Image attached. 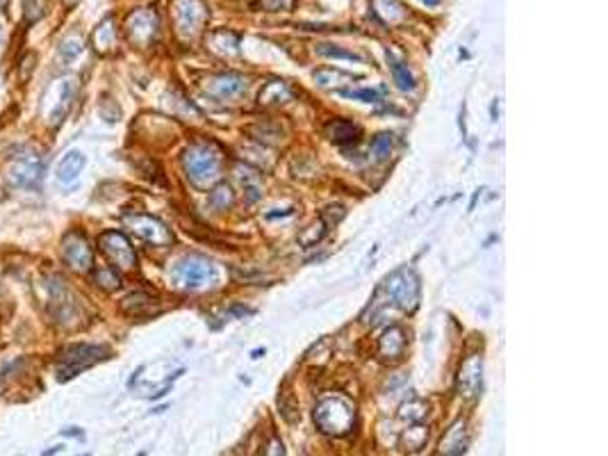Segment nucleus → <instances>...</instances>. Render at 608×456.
<instances>
[{
	"mask_svg": "<svg viewBox=\"0 0 608 456\" xmlns=\"http://www.w3.org/2000/svg\"><path fill=\"white\" fill-rule=\"evenodd\" d=\"M221 165H224V158L212 142H196L182 156L187 178L198 190H207L221 178Z\"/></svg>",
	"mask_w": 608,
	"mask_h": 456,
	"instance_id": "1",
	"label": "nucleus"
},
{
	"mask_svg": "<svg viewBox=\"0 0 608 456\" xmlns=\"http://www.w3.org/2000/svg\"><path fill=\"white\" fill-rule=\"evenodd\" d=\"M314 425L329 436H346L356 425V408L342 397H326L314 406Z\"/></svg>",
	"mask_w": 608,
	"mask_h": 456,
	"instance_id": "2",
	"label": "nucleus"
},
{
	"mask_svg": "<svg viewBox=\"0 0 608 456\" xmlns=\"http://www.w3.org/2000/svg\"><path fill=\"white\" fill-rule=\"evenodd\" d=\"M173 283L182 290H203L217 283V267L203 255H185L173 267Z\"/></svg>",
	"mask_w": 608,
	"mask_h": 456,
	"instance_id": "3",
	"label": "nucleus"
},
{
	"mask_svg": "<svg viewBox=\"0 0 608 456\" xmlns=\"http://www.w3.org/2000/svg\"><path fill=\"white\" fill-rule=\"evenodd\" d=\"M171 16L178 37L194 39L203 32L210 11L203 0H171Z\"/></svg>",
	"mask_w": 608,
	"mask_h": 456,
	"instance_id": "4",
	"label": "nucleus"
},
{
	"mask_svg": "<svg viewBox=\"0 0 608 456\" xmlns=\"http://www.w3.org/2000/svg\"><path fill=\"white\" fill-rule=\"evenodd\" d=\"M385 295L392 299L401 310H415L419 303V276L411 267H401V270L392 272L385 278Z\"/></svg>",
	"mask_w": 608,
	"mask_h": 456,
	"instance_id": "5",
	"label": "nucleus"
},
{
	"mask_svg": "<svg viewBox=\"0 0 608 456\" xmlns=\"http://www.w3.org/2000/svg\"><path fill=\"white\" fill-rule=\"evenodd\" d=\"M108 356V349L96 347V345H71L60 352V360H57V374L60 379L66 381L80 374L83 370L96 365L98 360Z\"/></svg>",
	"mask_w": 608,
	"mask_h": 456,
	"instance_id": "6",
	"label": "nucleus"
},
{
	"mask_svg": "<svg viewBox=\"0 0 608 456\" xmlns=\"http://www.w3.org/2000/svg\"><path fill=\"white\" fill-rule=\"evenodd\" d=\"M7 178L14 187H26V190H34L39 187L43 178V160L34 151H21L9 162Z\"/></svg>",
	"mask_w": 608,
	"mask_h": 456,
	"instance_id": "7",
	"label": "nucleus"
},
{
	"mask_svg": "<svg viewBox=\"0 0 608 456\" xmlns=\"http://www.w3.org/2000/svg\"><path fill=\"white\" fill-rule=\"evenodd\" d=\"M160 32V21L153 9H135L125 19V37L137 49H148Z\"/></svg>",
	"mask_w": 608,
	"mask_h": 456,
	"instance_id": "8",
	"label": "nucleus"
},
{
	"mask_svg": "<svg viewBox=\"0 0 608 456\" xmlns=\"http://www.w3.org/2000/svg\"><path fill=\"white\" fill-rule=\"evenodd\" d=\"M125 226L130 228L137 238H142L148 244H155V247H169L173 242L171 230L162 224L160 219L150 217V215H125Z\"/></svg>",
	"mask_w": 608,
	"mask_h": 456,
	"instance_id": "9",
	"label": "nucleus"
},
{
	"mask_svg": "<svg viewBox=\"0 0 608 456\" xmlns=\"http://www.w3.org/2000/svg\"><path fill=\"white\" fill-rule=\"evenodd\" d=\"M98 244H101V251L108 255L119 270H135L137 253H135L133 244L128 242V238L123 235V233H119V230L103 233Z\"/></svg>",
	"mask_w": 608,
	"mask_h": 456,
	"instance_id": "10",
	"label": "nucleus"
},
{
	"mask_svg": "<svg viewBox=\"0 0 608 456\" xmlns=\"http://www.w3.org/2000/svg\"><path fill=\"white\" fill-rule=\"evenodd\" d=\"M62 255L64 263L76 272H89L93 265V249L80 230L66 233V238L62 242Z\"/></svg>",
	"mask_w": 608,
	"mask_h": 456,
	"instance_id": "11",
	"label": "nucleus"
},
{
	"mask_svg": "<svg viewBox=\"0 0 608 456\" xmlns=\"http://www.w3.org/2000/svg\"><path fill=\"white\" fill-rule=\"evenodd\" d=\"M46 93L55 96V101L43 98L46 119H48L51 126H60L64 121L68 108H71V101H73V80H60V83H55Z\"/></svg>",
	"mask_w": 608,
	"mask_h": 456,
	"instance_id": "12",
	"label": "nucleus"
},
{
	"mask_svg": "<svg viewBox=\"0 0 608 456\" xmlns=\"http://www.w3.org/2000/svg\"><path fill=\"white\" fill-rule=\"evenodd\" d=\"M481 381H483V360L481 356L472 354L470 358H465V363L460 368L458 395L465 397V400H474L478 390H481Z\"/></svg>",
	"mask_w": 608,
	"mask_h": 456,
	"instance_id": "13",
	"label": "nucleus"
},
{
	"mask_svg": "<svg viewBox=\"0 0 608 456\" xmlns=\"http://www.w3.org/2000/svg\"><path fill=\"white\" fill-rule=\"evenodd\" d=\"M205 89L210 96H215L219 101H230L247 91V78L239 74H221V76L210 78Z\"/></svg>",
	"mask_w": 608,
	"mask_h": 456,
	"instance_id": "14",
	"label": "nucleus"
},
{
	"mask_svg": "<svg viewBox=\"0 0 608 456\" xmlns=\"http://www.w3.org/2000/svg\"><path fill=\"white\" fill-rule=\"evenodd\" d=\"M406 349V333L399 326L388 329L378 340V356L383 360H399Z\"/></svg>",
	"mask_w": 608,
	"mask_h": 456,
	"instance_id": "15",
	"label": "nucleus"
},
{
	"mask_svg": "<svg viewBox=\"0 0 608 456\" xmlns=\"http://www.w3.org/2000/svg\"><path fill=\"white\" fill-rule=\"evenodd\" d=\"M467 447V425L463 420L453 422L447 434H444L442 442H440V454L442 456H460Z\"/></svg>",
	"mask_w": 608,
	"mask_h": 456,
	"instance_id": "16",
	"label": "nucleus"
},
{
	"mask_svg": "<svg viewBox=\"0 0 608 456\" xmlns=\"http://www.w3.org/2000/svg\"><path fill=\"white\" fill-rule=\"evenodd\" d=\"M91 46L98 55H108L116 49V28H114V19L108 16L98 23V28L91 34Z\"/></svg>",
	"mask_w": 608,
	"mask_h": 456,
	"instance_id": "17",
	"label": "nucleus"
},
{
	"mask_svg": "<svg viewBox=\"0 0 608 456\" xmlns=\"http://www.w3.org/2000/svg\"><path fill=\"white\" fill-rule=\"evenodd\" d=\"M85 156L80 153V151H68V153L60 160V165H57V181L60 183H64V185H68V183H73L80 173H83V169H85Z\"/></svg>",
	"mask_w": 608,
	"mask_h": 456,
	"instance_id": "18",
	"label": "nucleus"
},
{
	"mask_svg": "<svg viewBox=\"0 0 608 456\" xmlns=\"http://www.w3.org/2000/svg\"><path fill=\"white\" fill-rule=\"evenodd\" d=\"M292 98H294V91H292V87L283 83V80H272V83H267L260 89V105H264V108L283 105Z\"/></svg>",
	"mask_w": 608,
	"mask_h": 456,
	"instance_id": "19",
	"label": "nucleus"
},
{
	"mask_svg": "<svg viewBox=\"0 0 608 456\" xmlns=\"http://www.w3.org/2000/svg\"><path fill=\"white\" fill-rule=\"evenodd\" d=\"M373 14H376L383 23L396 26L406 19V7L401 0H371Z\"/></svg>",
	"mask_w": 608,
	"mask_h": 456,
	"instance_id": "20",
	"label": "nucleus"
},
{
	"mask_svg": "<svg viewBox=\"0 0 608 456\" xmlns=\"http://www.w3.org/2000/svg\"><path fill=\"white\" fill-rule=\"evenodd\" d=\"M326 137L335 144H349V142H356L360 137V128L346 119H335L326 126Z\"/></svg>",
	"mask_w": 608,
	"mask_h": 456,
	"instance_id": "21",
	"label": "nucleus"
},
{
	"mask_svg": "<svg viewBox=\"0 0 608 456\" xmlns=\"http://www.w3.org/2000/svg\"><path fill=\"white\" fill-rule=\"evenodd\" d=\"M123 310L133 318H144V315H153L158 313V303L153 297L144 295V292H137V295H130L123 299Z\"/></svg>",
	"mask_w": 608,
	"mask_h": 456,
	"instance_id": "22",
	"label": "nucleus"
},
{
	"mask_svg": "<svg viewBox=\"0 0 608 456\" xmlns=\"http://www.w3.org/2000/svg\"><path fill=\"white\" fill-rule=\"evenodd\" d=\"M426 440H428V427L415 422L401 434V447L403 452H419L422 447H426Z\"/></svg>",
	"mask_w": 608,
	"mask_h": 456,
	"instance_id": "23",
	"label": "nucleus"
},
{
	"mask_svg": "<svg viewBox=\"0 0 608 456\" xmlns=\"http://www.w3.org/2000/svg\"><path fill=\"white\" fill-rule=\"evenodd\" d=\"M388 62H390V69H392V76H394L396 87L403 89V91L415 89V78H413V74L408 71V66H406L401 60H396V57H394L390 51H388Z\"/></svg>",
	"mask_w": 608,
	"mask_h": 456,
	"instance_id": "24",
	"label": "nucleus"
},
{
	"mask_svg": "<svg viewBox=\"0 0 608 456\" xmlns=\"http://www.w3.org/2000/svg\"><path fill=\"white\" fill-rule=\"evenodd\" d=\"M314 80L319 87H342L346 83H354L356 78L351 74L337 71V69H319V71H314Z\"/></svg>",
	"mask_w": 608,
	"mask_h": 456,
	"instance_id": "25",
	"label": "nucleus"
},
{
	"mask_svg": "<svg viewBox=\"0 0 608 456\" xmlns=\"http://www.w3.org/2000/svg\"><path fill=\"white\" fill-rule=\"evenodd\" d=\"M237 178L244 187V192L249 194V201H255V198L262 196V183H260V176L258 171H253L249 167H239L237 169Z\"/></svg>",
	"mask_w": 608,
	"mask_h": 456,
	"instance_id": "26",
	"label": "nucleus"
},
{
	"mask_svg": "<svg viewBox=\"0 0 608 456\" xmlns=\"http://www.w3.org/2000/svg\"><path fill=\"white\" fill-rule=\"evenodd\" d=\"M392 144H394V137L390 133H383L378 137H373V142L369 146V153L376 162H385L392 156Z\"/></svg>",
	"mask_w": 608,
	"mask_h": 456,
	"instance_id": "27",
	"label": "nucleus"
},
{
	"mask_svg": "<svg viewBox=\"0 0 608 456\" xmlns=\"http://www.w3.org/2000/svg\"><path fill=\"white\" fill-rule=\"evenodd\" d=\"M210 203H212L215 210H228L232 203H235V194L228 185H217L212 192H210Z\"/></svg>",
	"mask_w": 608,
	"mask_h": 456,
	"instance_id": "28",
	"label": "nucleus"
},
{
	"mask_svg": "<svg viewBox=\"0 0 608 456\" xmlns=\"http://www.w3.org/2000/svg\"><path fill=\"white\" fill-rule=\"evenodd\" d=\"M93 280H96V285H101L108 292H114V290L121 288V278H119V274H116V270H112V267H101V270H96L93 272Z\"/></svg>",
	"mask_w": 608,
	"mask_h": 456,
	"instance_id": "29",
	"label": "nucleus"
},
{
	"mask_svg": "<svg viewBox=\"0 0 608 456\" xmlns=\"http://www.w3.org/2000/svg\"><path fill=\"white\" fill-rule=\"evenodd\" d=\"M324 235H326V224H324V219H319V221H314L312 226H308L306 230L301 233L299 242L303 244V247H314V244H317Z\"/></svg>",
	"mask_w": 608,
	"mask_h": 456,
	"instance_id": "30",
	"label": "nucleus"
},
{
	"mask_svg": "<svg viewBox=\"0 0 608 456\" xmlns=\"http://www.w3.org/2000/svg\"><path fill=\"white\" fill-rule=\"evenodd\" d=\"M317 53L319 55H326V57H337V60H349V62H360L362 57L351 53V51H342V49H335L333 44H321L317 46Z\"/></svg>",
	"mask_w": 608,
	"mask_h": 456,
	"instance_id": "31",
	"label": "nucleus"
},
{
	"mask_svg": "<svg viewBox=\"0 0 608 456\" xmlns=\"http://www.w3.org/2000/svg\"><path fill=\"white\" fill-rule=\"evenodd\" d=\"M253 7L258 11H292L294 0H255Z\"/></svg>",
	"mask_w": 608,
	"mask_h": 456,
	"instance_id": "32",
	"label": "nucleus"
},
{
	"mask_svg": "<svg viewBox=\"0 0 608 456\" xmlns=\"http://www.w3.org/2000/svg\"><path fill=\"white\" fill-rule=\"evenodd\" d=\"M342 96L356 98V101H362V103H378L381 101V91L378 89H344Z\"/></svg>",
	"mask_w": 608,
	"mask_h": 456,
	"instance_id": "33",
	"label": "nucleus"
},
{
	"mask_svg": "<svg viewBox=\"0 0 608 456\" xmlns=\"http://www.w3.org/2000/svg\"><path fill=\"white\" fill-rule=\"evenodd\" d=\"M60 53L64 55V60H73L76 55L83 53V39H80L78 34H76V37H73V34H71V37H66L60 44Z\"/></svg>",
	"mask_w": 608,
	"mask_h": 456,
	"instance_id": "34",
	"label": "nucleus"
},
{
	"mask_svg": "<svg viewBox=\"0 0 608 456\" xmlns=\"http://www.w3.org/2000/svg\"><path fill=\"white\" fill-rule=\"evenodd\" d=\"M426 415V404L422 402H411L401 408V417H408L411 422H422Z\"/></svg>",
	"mask_w": 608,
	"mask_h": 456,
	"instance_id": "35",
	"label": "nucleus"
},
{
	"mask_svg": "<svg viewBox=\"0 0 608 456\" xmlns=\"http://www.w3.org/2000/svg\"><path fill=\"white\" fill-rule=\"evenodd\" d=\"M26 21L28 23H37L43 14H46V5L43 0H26Z\"/></svg>",
	"mask_w": 608,
	"mask_h": 456,
	"instance_id": "36",
	"label": "nucleus"
},
{
	"mask_svg": "<svg viewBox=\"0 0 608 456\" xmlns=\"http://www.w3.org/2000/svg\"><path fill=\"white\" fill-rule=\"evenodd\" d=\"M262 456H287L285 454V445H283V440L280 438H269V442L264 445V452H262Z\"/></svg>",
	"mask_w": 608,
	"mask_h": 456,
	"instance_id": "37",
	"label": "nucleus"
},
{
	"mask_svg": "<svg viewBox=\"0 0 608 456\" xmlns=\"http://www.w3.org/2000/svg\"><path fill=\"white\" fill-rule=\"evenodd\" d=\"M34 62H37V55H34V53H28V55H26V57H23V60H21V66H19V76H21V80H23V83H26V80L30 78L32 69H34Z\"/></svg>",
	"mask_w": 608,
	"mask_h": 456,
	"instance_id": "38",
	"label": "nucleus"
},
{
	"mask_svg": "<svg viewBox=\"0 0 608 456\" xmlns=\"http://www.w3.org/2000/svg\"><path fill=\"white\" fill-rule=\"evenodd\" d=\"M422 3H426V5H431V7H436V5L442 3V0H422Z\"/></svg>",
	"mask_w": 608,
	"mask_h": 456,
	"instance_id": "39",
	"label": "nucleus"
},
{
	"mask_svg": "<svg viewBox=\"0 0 608 456\" xmlns=\"http://www.w3.org/2000/svg\"><path fill=\"white\" fill-rule=\"evenodd\" d=\"M78 3H80V0H64L66 7H73V5H78Z\"/></svg>",
	"mask_w": 608,
	"mask_h": 456,
	"instance_id": "40",
	"label": "nucleus"
},
{
	"mask_svg": "<svg viewBox=\"0 0 608 456\" xmlns=\"http://www.w3.org/2000/svg\"><path fill=\"white\" fill-rule=\"evenodd\" d=\"M7 3H9V0H0V7H7Z\"/></svg>",
	"mask_w": 608,
	"mask_h": 456,
	"instance_id": "41",
	"label": "nucleus"
}]
</instances>
